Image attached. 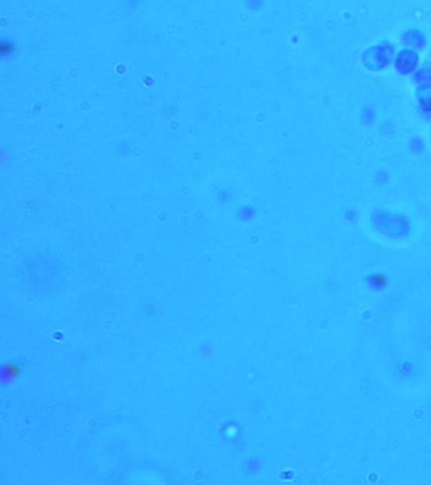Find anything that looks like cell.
I'll return each instance as SVG.
<instances>
[{"mask_svg": "<svg viewBox=\"0 0 431 485\" xmlns=\"http://www.w3.org/2000/svg\"><path fill=\"white\" fill-rule=\"evenodd\" d=\"M387 61H388V52L383 47H372L363 54L364 66L372 71H379L383 69L387 65Z\"/></svg>", "mask_w": 431, "mask_h": 485, "instance_id": "obj_1", "label": "cell"}, {"mask_svg": "<svg viewBox=\"0 0 431 485\" xmlns=\"http://www.w3.org/2000/svg\"><path fill=\"white\" fill-rule=\"evenodd\" d=\"M396 67L402 72V74H410L416 69L417 63H419V54L415 50H402L400 54H397L396 60Z\"/></svg>", "mask_w": 431, "mask_h": 485, "instance_id": "obj_2", "label": "cell"}, {"mask_svg": "<svg viewBox=\"0 0 431 485\" xmlns=\"http://www.w3.org/2000/svg\"><path fill=\"white\" fill-rule=\"evenodd\" d=\"M403 41L408 43V46L415 47V48H423L426 45V37L423 36V32L419 30H411L403 34Z\"/></svg>", "mask_w": 431, "mask_h": 485, "instance_id": "obj_3", "label": "cell"}, {"mask_svg": "<svg viewBox=\"0 0 431 485\" xmlns=\"http://www.w3.org/2000/svg\"><path fill=\"white\" fill-rule=\"evenodd\" d=\"M416 98L425 108L431 109V83H426V84L420 86L417 89Z\"/></svg>", "mask_w": 431, "mask_h": 485, "instance_id": "obj_4", "label": "cell"}, {"mask_svg": "<svg viewBox=\"0 0 431 485\" xmlns=\"http://www.w3.org/2000/svg\"><path fill=\"white\" fill-rule=\"evenodd\" d=\"M415 78L421 83H430L431 81V60L423 62V65L416 69Z\"/></svg>", "mask_w": 431, "mask_h": 485, "instance_id": "obj_5", "label": "cell"}]
</instances>
